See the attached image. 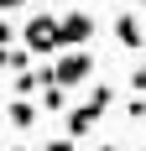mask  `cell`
<instances>
[{"label":"cell","mask_w":146,"mask_h":151,"mask_svg":"<svg viewBox=\"0 0 146 151\" xmlns=\"http://www.w3.org/2000/svg\"><path fill=\"white\" fill-rule=\"evenodd\" d=\"M110 104H115V89H110V83H94L84 104H73L68 115H63V136H73V141H84L89 130L99 125V115H104Z\"/></svg>","instance_id":"1"},{"label":"cell","mask_w":146,"mask_h":151,"mask_svg":"<svg viewBox=\"0 0 146 151\" xmlns=\"http://www.w3.org/2000/svg\"><path fill=\"white\" fill-rule=\"evenodd\" d=\"M52 78H58L63 89H84L89 78H94V52H89V47H63V52H52Z\"/></svg>","instance_id":"2"},{"label":"cell","mask_w":146,"mask_h":151,"mask_svg":"<svg viewBox=\"0 0 146 151\" xmlns=\"http://www.w3.org/2000/svg\"><path fill=\"white\" fill-rule=\"evenodd\" d=\"M21 47H26V52H37V58H52V52H58V16L37 11L26 26H21Z\"/></svg>","instance_id":"3"},{"label":"cell","mask_w":146,"mask_h":151,"mask_svg":"<svg viewBox=\"0 0 146 151\" xmlns=\"http://www.w3.org/2000/svg\"><path fill=\"white\" fill-rule=\"evenodd\" d=\"M89 42H94V16H89V11L58 16V52H63V47H89Z\"/></svg>","instance_id":"4"},{"label":"cell","mask_w":146,"mask_h":151,"mask_svg":"<svg viewBox=\"0 0 146 151\" xmlns=\"http://www.w3.org/2000/svg\"><path fill=\"white\" fill-rule=\"evenodd\" d=\"M115 42L125 47V52H141V47H146V31H141L136 16H115Z\"/></svg>","instance_id":"5"},{"label":"cell","mask_w":146,"mask_h":151,"mask_svg":"<svg viewBox=\"0 0 146 151\" xmlns=\"http://www.w3.org/2000/svg\"><path fill=\"white\" fill-rule=\"evenodd\" d=\"M5 115H11V125H16V130H31L42 109H37V99H11V109H5Z\"/></svg>","instance_id":"6"},{"label":"cell","mask_w":146,"mask_h":151,"mask_svg":"<svg viewBox=\"0 0 146 151\" xmlns=\"http://www.w3.org/2000/svg\"><path fill=\"white\" fill-rule=\"evenodd\" d=\"M37 94H42V109H47V115H63V109H68V89H63V83H42Z\"/></svg>","instance_id":"7"},{"label":"cell","mask_w":146,"mask_h":151,"mask_svg":"<svg viewBox=\"0 0 146 151\" xmlns=\"http://www.w3.org/2000/svg\"><path fill=\"white\" fill-rule=\"evenodd\" d=\"M11 94H16V99H37V73H31V68H16Z\"/></svg>","instance_id":"8"},{"label":"cell","mask_w":146,"mask_h":151,"mask_svg":"<svg viewBox=\"0 0 146 151\" xmlns=\"http://www.w3.org/2000/svg\"><path fill=\"white\" fill-rule=\"evenodd\" d=\"M125 115H131V120H146V94H136L131 104H125Z\"/></svg>","instance_id":"9"},{"label":"cell","mask_w":146,"mask_h":151,"mask_svg":"<svg viewBox=\"0 0 146 151\" xmlns=\"http://www.w3.org/2000/svg\"><path fill=\"white\" fill-rule=\"evenodd\" d=\"M73 146H78V141H73V136H63V141H47L42 151H73Z\"/></svg>","instance_id":"10"},{"label":"cell","mask_w":146,"mask_h":151,"mask_svg":"<svg viewBox=\"0 0 146 151\" xmlns=\"http://www.w3.org/2000/svg\"><path fill=\"white\" fill-rule=\"evenodd\" d=\"M131 89H136V94H146V63H141V68L131 73Z\"/></svg>","instance_id":"11"},{"label":"cell","mask_w":146,"mask_h":151,"mask_svg":"<svg viewBox=\"0 0 146 151\" xmlns=\"http://www.w3.org/2000/svg\"><path fill=\"white\" fill-rule=\"evenodd\" d=\"M16 42V26H11V21H0V47H11Z\"/></svg>","instance_id":"12"},{"label":"cell","mask_w":146,"mask_h":151,"mask_svg":"<svg viewBox=\"0 0 146 151\" xmlns=\"http://www.w3.org/2000/svg\"><path fill=\"white\" fill-rule=\"evenodd\" d=\"M5 68H11V47H0V73H5Z\"/></svg>","instance_id":"13"},{"label":"cell","mask_w":146,"mask_h":151,"mask_svg":"<svg viewBox=\"0 0 146 151\" xmlns=\"http://www.w3.org/2000/svg\"><path fill=\"white\" fill-rule=\"evenodd\" d=\"M16 5H26V0H0V16H5V11H16Z\"/></svg>","instance_id":"14"},{"label":"cell","mask_w":146,"mask_h":151,"mask_svg":"<svg viewBox=\"0 0 146 151\" xmlns=\"http://www.w3.org/2000/svg\"><path fill=\"white\" fill-rule=\"evenodd\" d=\"M99 151H120V146H115V141H104V146H99Z\"/></svg>","instance_id":"15"},{"label":"cell","mask_w":146,"mask_h":151,"mask_svg":"<svg viewBox=\"0 0 146 151\" xmlns=\"http://www.w3.org/2000/svg\"><path fill=\"white\" fill-rule=\"evenodd\" d=\"M141 5H146V0H141Z\"/></svg>","instance_id":"16"},{"label":"cell","mask_w":146,"mask_h":151,"mask_svg":"<svg viewBox=\"0 0 146 151\" xmlns=\"http://www.w3.org/2000/svg\"><path fill=\"white\" fill-rule=\"evenodd\" d=\"M141 151H146V146H141Z\"/></svg>","instance_id":"17"}]
</instances>
